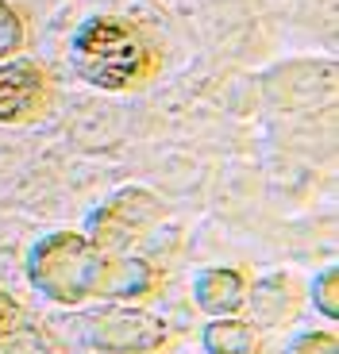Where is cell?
<instances>
[{"label": "cell", "instance_id": "obj_11", "mask_svg": "<svg viewBox=\"0 0 339 354\" xmlns=\"http://www.w3.org/2000/svg\"><path fill=\"white\" fill-rule=\"evenodd\" d=\"M16 324H19V304L12 301L8 292H0V339L12 335V331H16Z\"/></svg>", "mask_w": 339, "mask_h": 354}, {"label": "cell", "instance_id": "obj_10", "mask_svg": "<svg viewBox=\"0 0 339 354\" xmlns=\"http://www.w3.org/2000/svg\"><path fill=\"white\" fill-rule=\"evenodd\" d=\"M286 354H339V346H336V335H328V331H313V335L297 339Z\"/></svg>", "mask_w": 339, "mask_h": 354}, {"label": "cell", "instance_id": "obj_9", "mask_svg": "<svg viewBox=\"0 0 339 354\" xmlns=\"http://www.w3.org/2000/svg\"><path fill=\"white\" fill-rule=\"evenodd\" d=\"M19 43H24V24H19V16L0 0V62H4L12 50H19Z\"/></svg>", "mask_w": 339, "mask_h": 354}, {"label": "cell", "instance_id": "obj_8", "mask_svg": "<svg viewBox=\"0 0 339 354\" xmlns=\"http://www.w3.org/2000/svg\"><path fill=\"white\" fill-rule=\"evenodd\" d=\"M313 297H316V308H320L328 319L339 316V270H336V266H328V270L320 274Z\"/></svg>", "mask_w": 339, "mask_h": 354}, {"label": "cell", "instance_id": "obj_2", "mask_svg": "<svg viewBox=\"0 0 339 354\" xmlns=\"http://www.w3.org/2000/svg\"><path fill=\"white\" fill-rule=\"evenodd\" d=\"M73 66L97 88H127L151 70V54L143 39L135 35L124 19L100 16L77 31L73 39Z\"/></svg>", "mask_w": 339, "mask_h": 354}, {"label": "cell", "instance_id": "obj_5", "mask_svg": "<svg viewBox=\"0 0 339 354\" xmlns=\"http://www.w3.org/2000/svg\"><path fill=\"white\" fill-rule=\"evenodd\" d=\"M46 97V77L35 62H4L0 66V124L27 120Z\"/></svg>", "mask_w": 339, "mask_h": 354}, {"label": "cell", "instance_id": "obj_6", "mask_svg": "<svg viewBox=\"0 0 339 354\" xmlns=\"http://www.w3.org/2000/svg\"><path fill=\"white\" fill-rule=\"evenodd\" d=\"M196 304L208 316H235L247 304V285L235 270H208L196 277Z\"/></svg>", "mask_w": 339, "mask_h": 354}, {"label": "cell", "instance_id": "obj_3", "mask_svg": "<svg viewBox=\"0 0 339 354\" xmlns=\"http://www.w3.org/2000/svg\"><path fill=\"white\" fill-rule=\"evenodd\" d=\"M85 339L108 354H147L166 343V324L143 308H100L85 319Z\"/></svg>", "mask_w": 339, "mask_h": 354}, {"label": "cell", "instance_id": "obj_1", "mask_svg": "<svg viewBox=\"0 0 339 354\" xmlns=\"http://www.w3.org/2000/svg\"><path fill=\"white\" fill-rule=\"evenodd\" d=\"M27 274L58 304H77L85 297H143L154 285V270L143 258H116L81 235H46L31 258Z\"/></svg>", "mask_w": 339, "mask_h": 354}, {"label": "cell", "instance_id": "obj_7", "mask_svg": "<svg viewBox=\"0 0 339 354\" xmlns=\"http://www.w3.org/2000/svg\"><path fill=\"white\" fill-rule=\"evenodd\" d=\"M205 346L212 354H250L259 346V339H255V331H250L247 324L223 316V319H216V324L205 328Z\"/></svg>", "mask_w": 339, "mask_h": 354}, {"label": "cell", "instance_id": "obj_4", "mask_svg": "<svg viewBox=\"0 0 339 354\" xmlns=\"http://www.w3.org/2000/svg\"><path fill=\"white\" fill-rule=\"evenodd\" d=\"M162 216V208L143 193V189H124L116 201H108L97 216H93V243L108 254H124L131 239L143 227H151Z\"/></svg>", "mask_w": 339, "mask_h": 354}]
</instances>
